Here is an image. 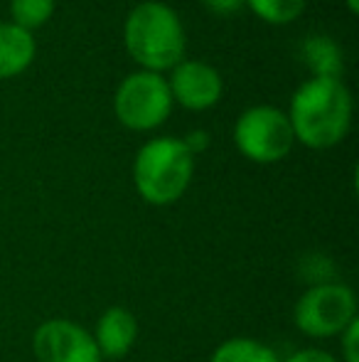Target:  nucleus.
Listing matches in <instances>:
<instances>
[{
    "instance_id": "nucleus-1",
    "label": "nucleus",
    "mask_w": 359,
    "mask_h": 362,
    "mask_svg": "<svg viewBox=\"0 0 359 362\" xmlns=\"http://www.w3.org/2000/svg\"><path fill=\"white\" fill-rule=\"evenodd\" d=\"M293 136L310 148H330L345 139L352 121V96L340 79L305 81L291 101Z\"/></svg>"
},
{
    "instance_id": "nucleus-2",
    "label": "nucleus",
    "mask_w": 359,
    "mask_h": 362,
    "mask_svg": "<svg viewBox=\"0 0 359 362\" xmlns=\"http://www.w3.org/2000/svg\"><path fill=\"white\" fill-rule=\"evenodd\" d=\"M123 40L135 62L148 67V72L168 69L182 59L185 33L173 8L163 3H143L128 15Z\"/></svg>"
},
{
    "instance_id": "nucleus-3",
    "label": "nucleus",
    "mask_w": 359,
    "mask_h": 362,
    "mask_svg": "<svg viewBox=\"0 0 359 362\" xmlns=\"http://www.w3.org/2000/svg\"><path fill=\"white\" fill-rule=\"evenodd\" d=\"M195 170L190 148L180 139H155L135 156V190L150 205H170L187 190Z\"/></svg>"
},
{
    "instance_id": "nucleus-4",
    "label": "nucleus",
    "mask_w": 359,
    "mask_h": 362,
    "mask_svg": "<svg viewBox=\"0 0 359 362\" xmlns=\"http://www.w3.org/2000/svg\"><path fill=\"white\" fill-rule=\"evenodd\" d=\"M357 318V298L345 284H317L298 298L293 320L310 338L340 335Z\"/></svg>"
},
{
    "instance_id": "nucleus-5",
    "label": "nucleus",
    "mask_w": 359,
    "mask_h": 362,
    "mask_svg": "<svg viewBox=\"0 0 359 362\" xmlns=\"http://www.w3.org/2000/svg\"><path fill=\"white\" fill-rule=\"evenodd\" d=\"M291 121L273 106H254L244 111L234 126V144L249 160L276 163L288 156L293 146Z\"/></svg>"
},
{
    "instance_id": "nucleus-6",
    "label": "nucleus",
    "mask_w": 359,
    "mask_h": 362,
    "mask_svg": "<svg viewBox=\"0 0 359 362\" xmlns=\"http://www.w3.org/2000/svg\"><path fill=\"white\" fill-rule=\"evenodd\" d=\"M173 94L168 81L155 72H135L126 76L116 91V116L135 131L160 126L170 114Z\"/></svg>"
},
{
    "instance_id": "nucleus-7",
    "label": "nucleus",
    "mask_w": 359,
    "mask_h": 362,
    "mask_svg": "<svg viewBox=\"0 0 359 362\" xmlns=\"http://www.w3.org/2000/svg\"><path fill=\"white\" fill-rule=\"evenodd\" d=\"M32 350L37 362H101L91 333L64 318L44 320L32 335Z\"/></svg>"
},
{
    "instance_id": "nucleus-8",
    "label": "nucleus",
    "mask_w": 359,
    "mask_h": 362,
    "mask_svg": "<svg viewBox=\"0 0 359 362\" xmlns=\"http://www.w3.org/2000/svg\"><path fill=\"white\" fill-rule=\"evenodd\" d=\"M170 94L187 109H207L221 96V76L205 62H182L175 67Z\"/></svg>"
},
{
    "instance_id": "nucleus-9",
    "label": "nucleus",
    "mask_w": 359,
    "mask_h": 362,
    "mask_svg": "<svg viewBox=\"0 0 359 362\" xmlns=\"http://www.w3.org/2000/svg\"><path fill=\"white\" fill-rule=\"evenodd\" d=\"M91 338H94L101 358H123L138 340V320L130 310L114 305V308L104 310Z\"/></svg>"
},
{
    "instance_id": "nucleus-10",
    "label": "nucleus",
    "mask_w": 359,
    "mask_h": 362,
    "mask_svg": "<svg viewBox=\"0 0 359 362\" xmlns=\"http://www.w3.org/2000/svg\"><path fill=\"white\" fill-rule=\"evenodd\" d=\"M35 57V40L20 25H0V79L20 74Z\"/></svg>"
},
{
    "instance_id": "nucleus-11",
    "label": "nucleus",
    "mask_w": 359,
    "mask_h": 362,
    "mask_svg": "<svg viewBox=\"0 0 359 362\" xmlns=\"http://www.w3.org/2000/svg\"><path fill=\"white\" fill-rule=\"evenodd\" d=\"M303 59L320 79H340L342 49L325 35H312L303 42Z\"/></svg>"
},
{
    "instance_id": "nucleus-12",
    "label": "nucleus",
    "mask_w": 359,
    "mask_h": 362,
    "mask_svg": "<svg viewBox=\"0 0 359 362\" xmlns=\"http://www.w3.org/2000/svg\"><path fill=\"white\" fill-rule=\"evenodd\" d=\"M209 362H281L276 350L251 338H231L214 350Z\"/></svg>"
},
{
    "instance_id": "nucleus-13",
    "label": "nucleus",
    "mask_w": 359,
    "mask_h": 362,
    "mask_svg": "<svg viewBox=\"0 0 359 362\" xmlns=\"http://www.w3.org/2000/svg\"><path fill=\"white\" fill-rule=\"evenodd\" d=\"M254 8L259 18L269 20V23L283 25L296 20L305 8V0H246Z\"/></svg>"
},
{
    "instance_id": "nucleus-14",
    "label": "nucleus",
    "mask_w": 359,
    "mask_h": 362,
    "mask_svg": "<svg viewBox=\"0 0 359 362\" xmlns=\"http://www.w3.org/2000/svg\"><path fill=\"white\" fill-rule=\"evenodd\" d=\"M10 8H13L15 25L30 30L47 23L54 10V0H13Z\"/></svg>"
},
{
    "instance_id": "nucleus-15",
    "label": "nucleus",
    "mask_w": 359,
    "mask_h": 362,
    "mask_svg": "<svg viewBox=\"0 0 359 362\" xmlns=\"http://www.w3.org/2000/svg\"><path fill=\"white\" fill-rule=\"evenodd\" d=\"M340 338H342V358H345V362H359V318H355L342 330Z\"/></svg>"
},
{
    "instance_id": "nucleus-16",
    "label": "nucleus",
    "mask_w": 359,
    "mask_h": 362,
    "mask_svg": "<svg viewBox=\"0 0 359 362\" xmlns=\"http://www.w3.org/2000/svg\"><path fill=\"white\" fill-rule=\"evenodd\" d=\"M286 362H337V360L332 358L330 353H325V350L305 348V350H298V353H293Z\"/></svg>"
},
{
    "instance_id": "nucleus-17",
    "label": "nucleus",
    "mask_w": 359,
    "mask_h": 362,
    "mask_svg": "<svg viewBox=\"0 0 359 362\" xmlns=\"http://www.w3.org/2000/svg\"><path fill=\"white\" fill-rule=\"evenodd\" d=\"M209 5V10H214L217 15H231L246 3V0H205Z\"/></svg>"
},
{
    "instance_id": "nucleus-18",
    "label": "nucleus",
    "mask_w": 359,
    "mask_h": 362,
    "mask_svg": "<svg viewBox=\"0 0 359 362\" xmlns=\"http://www.w3.org/2000/svg\"><path fill=\"white\" fill-rule=\"evenodd\" d=\"M187 148H190V153L195 156L197 151H202V148H207V144H209V136L205 134V131H192L190 136H187L185 141H182Z\"/></svg>"
},
{
    "instance_id": "nucleus-19",
    "label": "nucleus",
    "mask_w": 359,
    "mask_h": 362,
    "mask_svg": "<svg viewBox=\"0 0 359 362\" xmlns=\"http://www.w3.org/2000/svg\"><path fill=\"white\" fill-rule=\"evenodd\" d=\"M347 5H350V10H352V13H357V8H359V3H357V0H347Z\"/></svg>"
}]
</instances>
